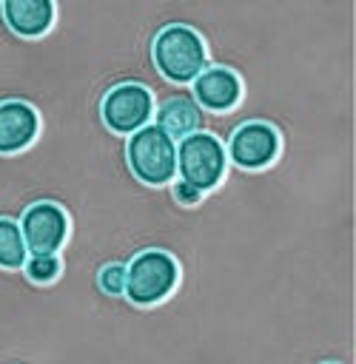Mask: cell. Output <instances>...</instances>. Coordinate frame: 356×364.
Returning <instances> with one entry per match:
<instances>
[{"label":"cell","instance_id":"obj_9","mask_svg":"<svg viewBox=\"0 0 356 364\" xmlns=\"http://www.w3.org/2000/svg\"><path fill=\"white\" fill-rule=\"evenodd\" d=\"M40 128V117L28 102L6 100L0 102V154L23 151Z\"/></svg>","mask_w":356,"mask_h":364},{"label":"cell","instance_id":"obj_11","mask_svg":"<svg viewBox=\"0 0 356 364\" xmlns=\"http://www.w3.org/2000/svg\"><path fill=\"white\" fill-rule=\"evenodd\" d=\"M159 131H165L171 139H182V136H188V134H197L199 131V125H202V111H199V105L194 102V100H188V97H171V100H165L162 105H159V111H157V122H154Z\"/></svg>","mask_w":356,"mask_h":364},{"label":"cell","instance_id":"obj_10","mask_svg":"<svg viewBox=\"0 0 356 364\" xmlns=\"http://www.w3.org/2000/svg\"><path fill=\"white\" fill-rule=\"evenodd\" d=\"M3 14H6V23L17 34L37 37L51 26L54 3H48V0H6L3 3Z\"/></svg>","mask_w":356,"mask_h":364},{"label":"cell","instance_id":"obj_12","mask_svg":"<svg viewBox=\"0 0 356 364\" xmlns=\"http://www.w3.org/2000/svg\"><path fill=\"white\" fill-rule=\"evenodd\" d=\"M26 242L20 233V225L11 219H0V267H23L26 264Z\"/></svg>","mask_w":356,"mask_h":364},{"label":"cell","instance_id":"obj_8","mask_svg":"<svg viewBox=\"0 0 356 364\" xmlns=\"http://www.w3.org/2000/svg\"><path fill=\"white\" fill-rule=\"evenodd\" d=\"M197 105L208 111H228L242 97V82L231 68H202L194 77Z\"/></svg>","mask_w":356,"mask_h":364},{"label":"cell","instance_id":"obj_6","mask_svg":"<svg viewBox=\"0 0 356 364\" xmlns=\"http://www.w3.org/2000/svg\"><path fill=\"white\" fill-rule=\"evenodd\" d=\"M20 233L26 242V253L40 256V253H54L66 233H68V219L60 205L54 202H37L23 213Z\"/></svg>","mask_w":356,"mask_h":364},{"label":"cell","instance_id":"obj_2","mask_svg":"<svg viewBox=\"0 0 356 364\" xmlns=\"http://www.w3.org/2000/svg\"><path fill=\"white\" fill-rule=\"evenodd\" d=\"M128 162L148 185L171 182L177 173V142L157 125H142L128 139Z\"/></svg>","mask_w":356,"mask_h":364},{"label":"cell","instance_id":"obj_1","mask_svg":"<svg viewBox=\"0 0 356 364\" xmlns=\"http://www.w3.org/2000/svg\"><path fill=\"white\" fill-rule=\"evenodd\" d=\"M154 63L162 77L174 82H188L205 68V43L191 26H165L154 37Z\"/></svg>","mask_w":356,"mask_h":364},{"label":"cell","instance_id":"obj_4","mask_svg":"<svg viewBox=\"0 0 356 364\" xmlns=\"http://www.w3.org/2000/svg\"><path fill=\"white\" fill-rule=\"evenodd\" d=\"M177 171L179 179L197 191L214 188L225 173V148L214 134L197 131L179 139L177 145Z\"/></svg>","mask_w":356,"mask_h":364},{"label":"cell","instance_id":"obj_15","mask_svg":"<svg viewBox=\"0 0 356 364\" xmlns=\"http://www.w3.org/2000/svg\"><path fill=\"white\" fill-rule=\"evenodd\" d=\"M174 196H177V202H182V205H197L199 199H202V191H197L194 185H188V182H177L174 185Z\"/></svg>","mask_w":356,"mask_h":364},{"label":"cell","instance_id":"obj_16","mask_svg":"<svg viewBox=\"0 0 356 364\" xmlns=\"http://www.w3.org/2000/svg\"><path fill=\"white\" fill-rule=\"evenodd\" d=\"M328 364H333V361H328Z\"/></svg>","mask_w":356,"mask_h":364},{"label":"cell","instance_id":"obj_13","mask_svg":"<svg viewBox=\"0 0 356 364\" xmlns=\"http://www.w3.org/2000/svg\"><path fill=\"white\" fill-rule=\"evenodd\" d=\"M26 273L31 282H51L60 273V259L54 253H40L26 262Z\"/></svg>","mask_w":356,"mask_h":364},{"label":"cell","instance_id":"obj_14","mask_svg":"<svg viewBox=\"0 0 356 364\" xmlns=\"http://www.w3.org/2000/svg\"><path fill=\"white\" fill-rule=\"evenodd\" d=\"M100 287L108 296H120L125 290V267L122 264H105L100 270Z\"/></svg>","mask_w":356,"mask_h":364},{"label":"cell","instance_id":"obj_3","mask_svg":"<svg viewBox=\"0 0 356 364\" xmlns=\"http://www.w3.org/2000/svg\"><path fill=\"white\" fill-rule=\"evenodd\" d=\"M179 267L165 250H142L125 267V296L137 304H154L165 299L177 284Z\"/></svg>","mask_w":356,"mask_h":364},{"label":"cell","instance_id":"obj_7","mask_svg":"<svg viewBox=\"0 0 356 364\" xmlns=\"http://www.w3.org/2000/svg\"><path fill=\"white\" fill-rule=\"evenodd\" d=\"M228 154L239 168H262L279 154V134L268 122H245L234 131Z\"/></svg>","mask_w":356,"mask_h":364},{"label":"cell","instance_id":"obj_5","mask_svg":"<svg viewBox=\"0 0 356 364\" xmlns=\"http://www.w3.org/2000/svg\"><path fill=\"white\" fill-rule=\"evenodd\" d=\"M154 111L151 91L140 82H122L114 85L103 100V119L117 134H134L140 131Z\"/></svg>","mask_w":356,"mask_h":364}]
</instances>
